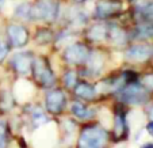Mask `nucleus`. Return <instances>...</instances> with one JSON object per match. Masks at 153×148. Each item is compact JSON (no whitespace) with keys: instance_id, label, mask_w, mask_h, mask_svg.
I'll return each mask as SVG.
<instances>
[{"instance_id":"10","label":"nucleus","mask_w":153,"mask_h":148,"mask_svg":"<svg viewBox=\"0 0 153 148\" xmlns=\"http://www.w3.org/2000/svg\"><path fill=\"white\" fill-rule=\"evenodd\" d=\"M119 8H121L119 4L110 3V1H102V3H99L98 6H96L95 15L98 18H106V16H108V15L117 12Z\"/></svg>"},{"instance_id":"15","label":"nucleus","mask_w":153,"mask_h":148,"mask_svg":"<svg viewBox=\"0 0 153 148\" xmlns=\"http://www.w3.org/2000/svg\"><path fill=\"white\" fill-rule=\"evenodd\" d=\"M72 113H73V116H75V117L81 118V120H85V118H88V117H90L87 108L84 106L83 103H80V102H76V103L72 105Z\"/></svg>"},{"instance_id":"8","label":"nucleus","mask_w":153,"mask_h":148,"mask_svg":"<svg viewBox=\"0 0 153 148\" xmlns=\"http://www.w3.org/2000/svg\"><path fill=\"white\" fill-rule=\"evenodd\" d=\"M126 58L131 61H145L153 56V48L146 45H136L126 50Z\"/></svg>"},{"instance_id":"27","label":"nucleus","mask_w":153,"mask_h":148,"mask_svg":"<svg viewBox=\"0 0 153 148\" xmlns=\"http://www.w3.org/2000/svg\"><path fill=\"white\" fill-rule=\"evenodd\" d=\"M152 117H153V109H152Z\"/></svg>"},{"instance_id":"14","label":"nucleus","mask_w":153,"mask_h":148,"mask_svg":"<svg viewBox=\"0 0 153 148\" xmlns=\"http://www.w3.org/2000/svg\"><path fill=\"white\" fill-rule=\"evenodd\" d=\"M31 11H33V7L30 6V4L25 3V4H20V6L16 7V10H15V15H16L18 18H20V19H30L31 18Z\"/></svg>"},{"instance_id":"11","label":"nucleus","mask_w":153,"mask_h":148,"mask_svg":"<svg viewBox=\"0 0 153 148\" xmlns=\"http://www.w3.org/2000/svg\"><path fill=\"white\" fill-rule=\"evenodd\" d=\"M75 94L84 99H92L94 96H95V88H94L91 84L85 83V81H80V83L76 84Z\"/></svg>"},{"instance_id":"16","label":"nucleus","mask_w":153,"mask_h":148,"mask_svg":"<svg viewBox=\"0 0 153 148\" xmlns=\"http://www.w3.org/2000/svg\"><path fill=\"white\" fill-rule=\"evenodd\" d=\"M87 61H88V64H90V68L94 71H100L102 65H103V58H102V56L99 55V53H92L91 56L88 55Z\"/></svg>"},{"instance_id":"1","label":"nucleus","mask_w":153,"mask_h":148,"mask_svg":"<svg viewBox=\"0 0 153 148\" xmlns=\"http://www.w3.org/2000/svg\"><path fill=\"white\" fill-rule=\"evenodd\" d=\"M107 132L100 126H87L79 137V148H103L107 143Z\"/></svg>"},{"instance_id":"7","label":"nucleus","mask_w":153,"mask_h":148,"mask_svg":"<svg viewBox=\"0 0 153 148\" xmlns=\"http://www.w3.org/2000/svg\"><path fill=\"white\" fill-rule=\"evenodd\" d=\"M64 105H65V95L62 91L54 90L48 93L46 95V109L49 113L57 114L62 110Z\"/></svg>"},{"instance_id":"24","label":"nucleus","mask_w":153,"mask_h":148,"mask_svg":"<svg viewBox=\"0 0 153 148\" xmlns=\"http://www.w3.org/2000/svg\"><path fill=\"white\" fill-rule=\"evenodd\" d=\"M146 131L149 132V135H152V136H153V121L148 122V125H146Z\"/></svg>"},{"instance_id":"9","label":"nucleus","mask_w":153,"mask_h":148,"mask_svg":"<svg viewBox=\"0 0 153 148\" xmlns=\"http://www.w3.org/2000/svg\"><path fill=\"white\" fill-rule=\"evenodd\" d=\"M12 65L14 68L18 71L19 73H27L31 70V64H33V58L30 56V53H16L12 58Z\"/></svg>"},{"instance_id":"5","label":"nucleus","mask_w":153,"mask_h":148,"mask_svg":"<svg viewBox=\"0 0 153 148\" xmlns=\"http://www.w3.org/2000/svg\"><path fill=\"white\" fill-rule=\"evenodd\" d=\"M88 49L81 44H75L72 46H68V49L65 50V60L69 64H81L84 61H87L88 58Z\"/></svg>"},{"instance_id":"22","label":"nucleus","mask_w":153,"mask_h":148,"mask_svg":"<svg viewBox=\"0 0 153 148\" xmlns=\"http://www.w3.org/2000/svg\"><path fill=\"white\" fill-rule=\"evenodd\" d=\"M7 55H8V46L3 40H0V63L7 57Z\"/></svg>"},{"instance_id":"26","label":"nucleus","mask_w":153,"mask_h":148,"mask_svg":"<svg viewBox=\"0 0 153 148\" xmlns=\"http://www.w3.org/2000/svg\"><path fill=\"white\" fill-rule=\"evenodd\" d=\"M3 3H4V0H0V7L3 6Z\"/></svg>"},{"instance_id":"4","label":"nucleus","mask_w":153,"mask_h":148,"mask_svg":"<svg viewBox=\"0 0 153 148\" xmlns=\"http://www.w3.org/2000/svg\"><path fill=\"white\" fill-rule=\"evenodd\" d=\"M122 99L127 103H134L140 105L146 102L148 99V93L140 84H130L122 91Z\"/></svg>"},{"instance_id":"3","label":"nucleus","mask_w":153,"mask_h":148,"mask_svg":"<svg viewBox=\"0 0 153 148\" xmlns=\"http://www.w3.org/2000/svg\"><path fill=\"white\" fill-rule=\"evenodd\" d=\"M31 68H33L35 79L42 84L43 87H52L53 84H54V81H56L54 75H53V72L49 70V67L45 64L43 60H39V58L34 60L31 64Z\"/></svg>"},{"instance_id":"20","label":"nucleus","mask_w":153,"mask_h":148,"mask_svg":"<svg viewBox=\"0 0 153 148\" xmlns=\"http://www.w3.org/2000/svg\"><path fill=\"white\" fill-rule=\"evenodd\" d=\"M33 121L38 125L43 124V122L46 121V117H45V114H43V111L41 109H37L35 111H33Z\"/></svg>"},{"instance_id":"23","label":"nucleus","mask_w":153,"mask_h":148,"mask_svg":"<svg viewBox=\"0 0 153 148\" xmlns=\"http://www.w3.org/2000/svg\"><path fill=\"white\" fill-rule=\"evenodd\" d=\"M4 145H6V131L3 124L0 122V148H3Z\"/></svg>"},{"instance_id":"17","label":"nucleus","mask_w":153,"mask_h":148,"mask_svg":"<svg viewBox=\"0 0 153 148\" xmlns=\"http://www.w3.org/2000/svg\"><path fill=\"white\" fill-rule=\"evenodd\" d=\"M137 38H150L153 37V25H140L136 33Z\"/></svg>"},{"instance_id":"21","label":"nucleus","mask_w":153,"mask_h":148,"mask_svg":"<svg viewBox=\"0 0 153 148\" xmlns=\"http://www.w3.org/2000/svg\"><path fill=\"white\" fill-rule=\"evenodd\" d=\"M50 37H52V34L48 30H42V31H39L37 34V41L39 44H46V42L50 41Z\"/></svg>"},{"instance_id":"12","label":"nucleus","mask_w":153,"mask_h":148,"mask_svg":"<svg viewBox=\"0 0 153 148\" xmlns=\"http://www.w3.org/2000/svg\"><path fill=\"white\" fill-rule=\"evenodd\" d=\"M107 34H108V38H110L115 45H123L125 42H126V34H125V31L117 26H113V27H110V29H107Z\"/></svg>"},{"instance_id":"6","label":"nucleus","mask_w":153,"mask_h":148,"mask_svg":"<svg viewBox=\"0 0 153 148\" xmlns=\"http://www.w3.org/2000/svg\"><path fill=\"white\" fill-rule=\"evenodd\" d=\"M7 34H8L11 44L16 48L26 45L27 41H29V33H27V30L23 26H19V25H11V26H8Z\"/></svg>"},{"instance_id":"18","label":"nucleus","mask_w":153,"mask_h":148,"mask_svg":"<svg viewBox=\"0 0 153 148\" xmlns=\"http://www.w3.org/2000/svg\"><path fill=\"white\" fill-rule=\"evenodd\" d=\"M141 15L148 20H153V1L145 4L141 8Z\"/></svg>"},{"instance_id":"19","label":"nucleus","mask_w":153,"mask_h":148,"mask_svg":"<svg viewBox=\"0 0 153 148\" xmlns=\"http://www.w3.org/2000/svg\"><path fill=\"white\" fill-rule=\"evenodd\" d=\"M64 84H65L68 88L73 87V86L76 84V73L72 72V71H69V72L65 73V76H64Z\"/></svg>"},{"instance_id":"13","label":"nucleus","mask_w":153,"mask_h":148,"mask_svg":"<svg viewBox=\"0 0 153 148\" xmlns=\"http://www.w3.org/2000/svg\"><path fill=\"white\" fill-rule=\"evenodd\" d=\"M87 35L94 41L103 40V38L107 35V27L104 26V25H95V26H92L90 30H88V34Z\"/></svg>"},{"instance_id":"2","label":"nucleus","mask_w":153,"mask_h":148,"mask_svg":"<svg viewBox=\"0 0 153 148\" xmlns=\"http://www.w3.org/2000/svg\"><path fill=\"white\" fill-rule=\"evenodd\" d=\"M58 14V3L56 0H38V3L33 7L31 15L37 19L52 20Z\"/></svg>"},{"instance_id":"28","label":"nucleus","mask_w":153,"mask_h":148,"mask_svg":"<svg viewBox=\"0 0 153 148\" xmlns=\"http://www.w3.org/2000/svg\"><path fill=\"white\" fill-rule=\"evenodd\" d=\"M77 1H81V0H77Z\"/></svg>"},{"instance_id":"25","label":"nucleus","mask_w":153,"mask_h":148,"mask_svg":"<svg viewBox=\"0 0 153 148\" xmlns=\"http://www.w3.org/2000/svg\"><path fill=\"white\" fill-rule=\"evenodd\" d=\"M144 148H153V144H146L144 145Z\"/></svg>"}]
</instances>
